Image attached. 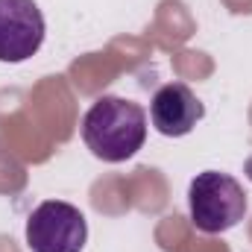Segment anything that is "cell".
Segmentation results:
<instances>
[{
    "instance_id": "2",
    "label": "cell",
    "mask_w": 252,
    "mask_h": 252,
    "mask_svg": "<svg viewBox=\"0 0 252 252\" xmlns=\"http://www.w3.org/2000/svg\"><path fill=\"white\" fill-rule=\"evenodd\" d=\"M190 220L205 235H220L235 229L247 214V193L244 185L220 170L196 173L188 188Z\"/></svg>"
},
{
    "instance_id": "1",
    "label": "cell",
    "mask_w": 252,
    "mask_h": 252,
    "mask_svg": "<svg viewBox=\"0 0 252 252\" xmlns=\"http://www.w3.org/2000/svg\"><path fill=\"white\" fill-rule=\"evenodd\" d=\"M82 141L97 158L109 164L126 161L147 141V112L135 100L106 94L85 112Z\"/></svg>"
},
{
    "instance_id": "5",
    "label": "cell",
    "mask_w": 252,
    "mask_h": 252,
    "mask_svg": "<svg viewBox=\"0 0 252 252\" xmlns=\"http://www.w3.org/2000/svg\"><path fill=\"white\" fill-rule=\"evenodd\" d=\"M205 109L185 82H167L153 94L150 118L153 126L167 138H182L202 121Z\"/></svg>"
},
{
    "instance_id": "3",
    "label": "cell",
    "mask_w": 252,
    "mask_h": 252,
    "mask_svg": "<svg viewBox=\"0 0 252 252\" xmlns=\"http://www.w3.org/2000/svg\"><path fill=\"white\" fill-rule=\"evenodd\" d=\"M85 241V214L70 202L47 199L27 217V244L32 252H82Z\"/></svg>"
},
{
    "instance_id": "4",
    "label": "cell",
    "mask_w": 252,
    "mask_h": 252,
    "mask_svg": "<svg viewBox=\"0 0 252 252\" xmlns=\"http://www.w3.org/2000/svg\"><path fill=\"white\" fill-rule=\"evenodd\" d=\"M44 15L35 0H0V62L18 64L44 44Z\"/></svg>"
}]
</instances>
